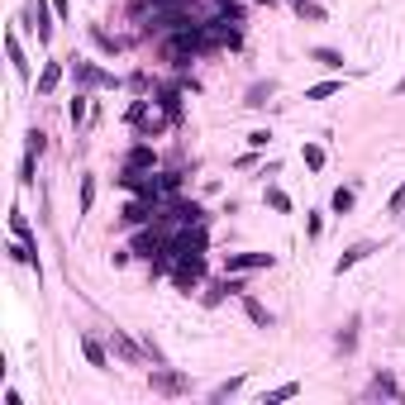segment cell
<instances>
[{
	"label": "cell",
	"mask_w": 405,
	"mask_h": 405,
	"mask_svg": "<svg viewBox=\"0 0 405 405\" xmlns=\"http://www.w3.org/2000/svg\"><path fill=\"white\" fill-rule=\"evenodd\" d=\"M33 157L38 153H24V167H19V182H24V186H33Z\"/></svg>",
	"instance_id": "cell-33"
},
{
	"label": "cell",
	"mask_w": 405,
	"mask_h": 405,
	"mask_svg": "<svg viewBox=\"0 0 405 405\" xmlns=\"http://www.w3.org/2000/svg\"><path fill=\"white\" fill-rule=\"evenodd\" d=\"M10 234H15V238H24V243H33V248H38V238H33V229H29V219H24V210H10Z\"/></svg>",
	"instance_id": "cell-16"
},
{
	"label": "cell",
	"mask_w": 405,
	"mask_h": 405,
	"mask_svg": "<svg viewBox=\"0 0 405 405\" xmlns=\"http://www.w3.org/2000/svg\"><path fill=\"white\" fill-rule=\"evenodd\" d=\"M300 162H305L310 172H320L325 167V148H320V143H300Z\"/></svg>",
	"instance_id": "cell-19"
},
{
	"label": "cell",
	"mask_w": 405,
	"mask_h": 405,
	"mask_svg": "<svg viewBox=\"0 0 405 405\" xmlns=\"http://www.w3.org/2000/svg\"><path fill=\"white\" fill-rule=\"evenodd\" d=\"M296 15H300V19H315V24H320V19H325V10H320L315 0H296Z\"/></svg>",
	"instance_id": "cell-28"
},
{
	"label": "cell",
	"mask_w": 405,
	"mask_h": 405,
	"mask_svg": "<svg viewBox=\"0 0 405 405\" xmlns=\"http://www.w3.org/2000/svg\"><path fill=\"white\" fill-rule=\"evenodd\" d=\"M396 95H405V77H401V81H396Z\"/></svg>",
	"instance_id": "cell-36"
},
{
	"label": "cell",
	"mask_w": 405,
	"mask_h": 405,
	"mask_svg": "<svg viewBox=\"0 0 405 405\" xmlns=\"http://www.w3.org/2000/svg\"><path fill=\"white\" fill-rule=\"evenodd\" d=\"M5 53H10V67H15L19 77H29V58H24V48H19V33L15 29L5 33Z\"/></svg>",
	"instance_id": "cell-9"
},
{
	"label": "cell",
	"mask_w": 405,
	"mask_h": 405,
	"mask_svg": "<svg viewBox=\"0 0 405 405\" xmlns=\"http://www.w3.org/2000/svg\"><path fill=\"white\" fill-rule=\"evenodd\" d=\"M63 72H67L63 63H48L43 72H38V95H53V91H58V81H63Z\"/></svg>",
	"instance_id": "cell-11"
},
{
	"label": "cell",
	"mask_w": 405,
	"mask_h": 405,
	"mask_svg": "<svg viewBox=\"0 0 405 405\" xmlns=\"http://www.w3.org/2000/svg\"><path fill=\"white\" fill-rule=\"evenodd\" d=\"M267 139H272L267 129H253V134H248V148H253V153H258V148H267Z\"/></svg>",
	"instance_id": "cell-34"
},
{
	"label": "cell",
	"mask_w": 405,
	"mask_h": 405,
	"mask_svg": "<svg viewBox=\"0 0 405 405\" xmlns=\"http://www.w3.org/2000/svg\"><path fill=\"white\" fill-rule=\"evenodd\" d=\"M238 386H243V377H229L224 386H215V391H210V401H229V396H234Z\"/></svg>",
	"instance_id": "cell-26"
},
{
	"label": "cell",
	"mask_w": 405,
	"mask_h": 405,
	"mask_svg": "<svg viewBox=\"0 0 405 405\" xmlns=\"http://www.w3.org/2000/svg\"><path fill=\"white\" fill-rule=\"evenodd\" d=\"M367 396H372V401H405V391L396 386V377H386V372H377L372 382H367Z\"/></svg>",
	"instance_id": "cell-6"
},
{
	"label": "cell",
	"mask_w": 405,
	"mask_h": 405,
	"mask_svg": "<svg viewBox=\"0 0 405 405\" xmlns=\"http://www.w3.org/2000/svg\"><path fill=\"white\" fill-rule=\"evenodd\" d=\"M125 120H129V125H139V129H143V125H148V100H134Z\"/></svg>",
	"instance_id": "cell-27"
},
{
	"label": "cell",
	"mask_w": 405,
	"mask_h": 405,
	"mask_svg": "<svg viewBox=\"0 0 405 405\" xmlns=\"http://www.w3.org/2000/svg\"><path fill=\"white\" fill-rule=\"evenodd\" d=\"M238 300H243V310H248V320H253L258 329H272V310H267V305H258V300H253L248 291H243Z\"/></svg>",
	"instance_id": "cell-12"
},
{
	"label": "cell",
	"mask_w": 405,
	"mask_h": 405,
	"mask_svg": "<svg viewBox=\"0 0 405 405\" xmlns=\"http://www.w3.org/2000/svg\"><path fill=\"white\" fill-rule=\"evenodd\" d=\"M125 167H129V172H153V167H157L153 148H148V143H134V148L125 153Z\"/></svg>",
	"instance_id": "cell-7"
},
{
	"label": "cell",
	"mask_w": 405,
	"mask_h": 405,
	"mask_svg": "<svg viewBox=\"0 0 405 405\" xmlns=\"http://www.w3.org/2000/svg\"><path fill=\"white\" fill-rule=\"evenodd\" d=\"M110 348H115V353H120V358H125L129 367H139V362H143V353H148V348H139V343H134V339H125V334H110Z\"/></svg>",
	"instance_id": "cell-8"
},
{
	"label": "cell",
	"mask_w": 405,
	"mask_h": 405,
	"mask_svg": "<svg viewBox=\"0 0 405 405\" xmlns=\"http://www.w3.org/2000/svg\"><path fill=\"white\" fill-rule=\"evenodd\" d=\"M300 396V382H281V386H272L263 396V405H277V401H296Z\"/></svg>",
	"instance_id": "cell-17"
},
{
	"label": "cell",
	"mask_w": 405,
	"mask_h": 405,
	"mask_svg": "<svg viewBox=\"0 0 405 405\" xmlns=\"http://www.w3.org/2000/svg\"><path fill=\"white\" fill-rule=\"evenodd\" d=\"M267 95H272V81H258V86L248 91V100H243V105H267Z\"/></svg>",
	"instance_id": "cell-29"
},
{
	"label": "cell",
	"mask_w": 405,
	"mask_h": 405,
	"mask_svg": "<svg viewBox=\"0 0 405 405\" xmlns=\"http://www.w3.org/2000/svg\"><path fill=\"white\" fill-rule=\"evenodd\" d=\"M53 10H58V19H67V15H72V5H67V0H53Z\"/></svg>",
	"instance_id": "cell-35"
},
{
	"label": "cell",
	"mask_w": 405,
	"mask_h": 405,
	"mask_svg": "<svg viewBox=\"0 0 405 405\" xmlns=\"http://www.w3.org/2000/svg\"><path fill=\"white\" fill-rule=\"evenodd\" d=\"M334 348H339V353H358V315L334 334Z\"/></svg>",
	"instance_id": "cell-10"
},
{
	"label": "cell",
	"mask_w": 405,
	"mask_h": 405,
	"mask_svg": "<svg viewBox=\"0 0 405 405\" xmlns=\"http://www.w3.org/2000/svg\"><path fill=\"white\" fill-rule=\"evenodd\" d=\"M310 58H315L320 67H329V72H339V67H343V53H334V48H315Z\"/></svg>",
	"instance_id": "cell-22"
},
{
	"label": "cell",
	"mask_w": 405,
	"mask_h": 405,
	"mask_svg": "<svg viewBox=\"0 0 405 405\" xmlns=\"http://www.w3.org/2000/svg\"><path fill=\"white\" fill-rule=\"evenodd\" d=\"M29 153H48V134L43 129H29Z\"/></svg>",
	"instance_id": "cell-32"
},
{
	"label": "cell",
	"mask_w": 405,
	"mask_h": 405,
	"mask_svg": "<svg viewBox=\"0 0 405 405\" xmlns=\"http://www.w3.org/2000/svg\"><path fill=\"white\" fill-rule=\"evenodd\" d=\"M343 81H315L310 91H305V100H329V95H339Z\"/></svg>",
	"instance_id": "cell-21"
},
{
	"label": "cell",
	"mask_w": 405,
	"mask_h": 405,
	"mask_svg": "<svg viewBox=\"0 0 405 405\" xmlns=\"http://www.w3.org/2000/svg\"><path fill=\"white\" fill-rule=\"evenodd\" d=\"M148 386H153V396H186L191 382H186V372H177V367H167V362H157L153 372H148Z\"/></svg>",
	"instance_id": "cell-1"
},
{
	"label": "cell",
	"mask_w": 405,
	"mask_h": 405,
	"mask_svg": "<svg viewBox=\"0 0 405 405\" xmlns=\"http://www.w3.org/2000/svg\"><path fill=\"white\" fill-rule=\"evenodd\" d=\"M72 77H77L81 86H115V77H110L105 67L86 63V58H72Z\"/></svg>",
	"instance_id": "cell-4"
},
{
	"label": "cell",
	"mask_w": 405,
	"mask_h": 405,
	"mask_svg": "<svg viewBox=\"0 0 405 405\" xmlns=\"http://www.w3.org/2000/svg\"><path fill=\"white\" fill-rule=\"evenodd\" d=\"M157 105H162V120H182V91L167 86V91L157 95Z\"/></svg>",
	"instance_id": "cell-13"
},
{
	"label": "cell",
	"mask_w": 405,
	"mask_h": 405,
	"mask_svg": "<svg viewBox=\"0 0 405 405\" xmlns=\"http://www.w3.org/2000/svg\"><path fill=\"white\" fill-rule=\"evenodd\" d=\"M153 182H157V196L167 201V196L182 191V172H153Z\"/></svg>",
	"instance_id": "cell-15"
},
{
	"label": "cell",
	"mask_w": 405,
	"mask_h": 405,
	"mask_svg": "<svg viewBox=\"0 0 405 405\" xmlns=\"http://www.w3.org/2000/svg\"><path fill=\"white\" fill-rule=\"evenodd\" d=\"M267 267H277V253H229V263H224V272H267Z\"/></svg>",
	"instance_id": "cell-3"
},
{
	"label": "cell",
	"mask_w": 405,
	"mask_h": 405,
	"mask_svg": "<svg viewBox=\"0 0 405 405\" xmlns=\"http://www.w3.org/2000/svg\"><path fill=\"white\" fill-rule=\"evenodd\" d=\"M81 353H86V362H91V367H105V348H100V343L91 339V334H81Z\"/></svg>",
	"instance_id": "cell-18"
},
{
	"label": "cell",
	"mask_w": 405,
	"mask_h": 405,
	"mask_svg": "<svg viewBox=\"0 0 405 405\" xmlns=\"http://www.w3.org/2000/svg\"><path fill=\"white\" fill-rule=\"evenodd\" d=\"M353 205H358V186H339L334 191V201H329V210H334V215H348Z\"/></svg>",
	"instance_id": "cell-14"
},
{
	"label": "cell",
	"mask_w": 405,
	"mask_h": 405,
	"mask_svg": "<svg viewBox=\"0 0 405 405\" xmlns=\"http://www.w3.org/2000/svg\"><path fill=\"white\" fill-rule=\"evenodd\" d=\"M386 210H391V215H405V182H401V186H396V191H391Z\"/></svg>",
	"instance_id": "cell-31"
},
{
	"label": "cell",
	"mask_w": 405,
	"mask_h": 405,
	"mask_svg": "<svg viewBox=\"0 0 405 405\" xmlns=\"http://www.w3.org/2000/svg\"><path fill=\"white\" fill-rule=\"evenodd\" d=\"M91 38H95L100 48H105V53H125V38H115V33H105L100 24H91Z\"/></svg>",
	"instance_id": "cell-20"
},
{
	"label": "cell",
	"mask_w": 405,
	"mask_h": 405,
	"mask_svg": "<svg viewBox=\"0 0 405 405\" xmlns=\"http://www.w3.org/2000/svg\"><path fill=\"white\" fill-rule=\"evenodd\" d=\"M67 120H72V125H81V120H86V95H72V100H67Z\"/></svg>",
	"instance_id": "cell-24"
},
{
	"label": "cell",
	"mask_w": 405,
	"mask_h": 405,
	"mask_svg": "<svg viewBox=\"0 0 405 405\" xmlns=\"http://www.w3.org/2000/svg\"><path fill=\"white\" fill-rule=\"evenodd\" d=\"M258 5H277V0H258Z\"/></svg>",
	"instance_id": "cell-37"
},
{
	"label": "cell",
	"mask_w": 405,
	"mask_h": 405,
	"mask_svg": "<svg viewBox=\"0 0 405 405\" xmlns=\"http://www.w3.org/2000/svg\"><path fill=\"white\" fill-rule=\"evenodd\" d=\"M53 0H29V10H24V19H29V29L38 33V43H48L53 38Z\"/></svg>",
	"instance_id": "cell-2"
},
{
	"label": "cell",
	"mask_w": 405,
	"mask_h": 405,
	"mask_svg": "<svg viewBox=\"0 0 405 405\" xmlns=\"http://www.w3.org/2000/svg\"><path fill=\"white\" fill-rule=\"evenodd\" d=\"M372 253H382V248H377V243H367V238H362V243H348V248L339 253V263H334V272H339V277H343V272H348V267L367 263V258H372Z\"/></svg>",
	"instance_id": "cell-5"
},
{
	"label": "cell",
	"mask_w": 405,
	"mask_h": 405,
	"mask_svg": "<svg viewBox=\"0 0 405 405\" xmlns=\"http://www.w3.org/2000/svg\"><path fill=\"white\" fill-rule=\"evenodd\" d=\"M263 201L272 205V210H281V215L291 210V196H286V191H281V186H267V191H263Z\"/></svg>",
	"instance_id": "cell-23"
},
{
	"label": "cell",
	"mask_w": 405,
	"mask_h": 405,
	"mask_svg": "<svg viewBox=\"0 0 405 405\" xmlns=\"http://www.w3.org/2000/svg\"><path fill=\"white\" fill-rule=\"evenodd\" d=\"M95 205V177H81V215H91Z\"/></svg>",
	"instance_id": "cell-25"
},
{
	"label": "cell",
	"mask_w": 405,
	"mask_h": 405,
	"mask_svg": "<svg viewBox=\"0 0 405 405\" xmlns=\"http://www.w3.org/2000/svg\"><path fill=\"white\" fill-rule=\"evenodd\" d=\"M305 234H310V238L325 234V215H320V210H310V215H305Z\"/></svg>",
	"instance_id": "cell-30"
}]
</instances>
